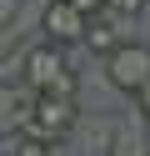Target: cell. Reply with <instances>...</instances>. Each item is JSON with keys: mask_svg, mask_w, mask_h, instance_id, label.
I'll use <instances>...</instances> for the list:
<instances>
[{"mask_svg": "<svg viewBox=\"0 0 150 156\" xmlns=\"http://www.w3.org/2000/svg\"><path fill=\"white\" fill-rule=\"evenodd\" d=\"M20 86L30 96H75V76L65 66V51L60 45H35L25 55V71H20Z\"/></svg>", "mask_w": 150, "mask_h": 156, "instance_id": "1", "label": "cell"}, {"mask_svg": "<svg viewBox=\"0 0 150 156\" xmlns=\"http://www.w3.org/2000/svg\"><path fill=\"white\" fill-rule=\"evenodd\" d=\"M75 96H35V106H30V121H25V141H40V146H55L65 141L70 131H75Z\"/></svg>", "mask_w": 150, "mask_h": 156, "instance_id": "2", "label": "cell"}, {"mask_svg": "<svg viewBox=\"0 0 150 156\" xmlns=\"http://www.w3.org/2000/svg\"><path fill=\"white\" fill-rule=\"evenodd\" d=\"M105 71H110V81L120 86V91H130V96H140L150 86V45H140V41H125L115 55L105 61Z\"/></svg>", "mask_w": 150, "mask_h": 156, "instance_id": "3", "label": "cell"}, {"mask_svg": "<svg viewBox=\"0 0 150 156\" xmlns=\"http://www.w3.org/2000/svg\"><path fill=\"white\" fill-rule=\"evenodd\" d=\"M45 35H50V45H75V41L90 35V20L70 5V0H50L45 5Z\"/></svg>", "mask_w": 150, "mask_h": 156, "instance_id": "4", "label": "cell"}, {"mask_svg": "<svg viewBox=\"0 0 150 156\" xmlns=\"http://www.w3.org/2000/svg\"><path fill=\"white\" fill-rule=\"evenodd\" d=\"M120 25H125L120 15H100V20H90V35H85V45H90V51H100V55L110 61V55L125 45V30H120Z\"/></svg>", "mask_w": 150, "mask_h": 156, "instance_id": "5", "label": "cell"}, {"mask_svg": "<svg viewBox=\"0 0 150 156\" xmlns=\"http://www.w3.org/2000/svg\"><path fill=\"white\" fill-rule=\"evenodd\" d=\"M85 20H100V15H110V0H70Z\"/></svg>", "mask_w": 150, "mask_h": 156, "instance_id": "6", "label": "cell"}, {"mask_svg": "<svg viewBox=\"0 0 150 156\" xmlns=\"http://www.w3.org/2000/svg\"><path fill=\"white\" fill-rule=\"evenodd\" d=\"M145 0H110V15H120V20H130V15L140 10Z\"/></svg>", "mask_w": 150, "mask_h": 156, "instance_id": "7", "label": "cell"}, {"mask_svg": "<svg viewBox=\"0 0 150 156\" xmlns=\"http://www.w3.org/2000/svg\"><path fill=\"white\" fill-rule=\"evenodd\" d=\"M10 156H50V146H40V141H20Z\"/></svg>", "mask_w": 150, "mask_h": 156, "instance_id": "8", "label": "cell"}, {"mask_svg": "<svg viewBox=\"0 0 150 156\" xmlns=\"http://www.w3.org/2000/svg\"><path fill=\"white\" fill-rule=\"evenodd\" d=\"M135 101H140V111H145V116H150V86H145V91H140V96H135Z\"/></svg>", "mask_w": 150, "mask_h": 156, "instance_id": "9", "label": "cell"}]
</instances>
